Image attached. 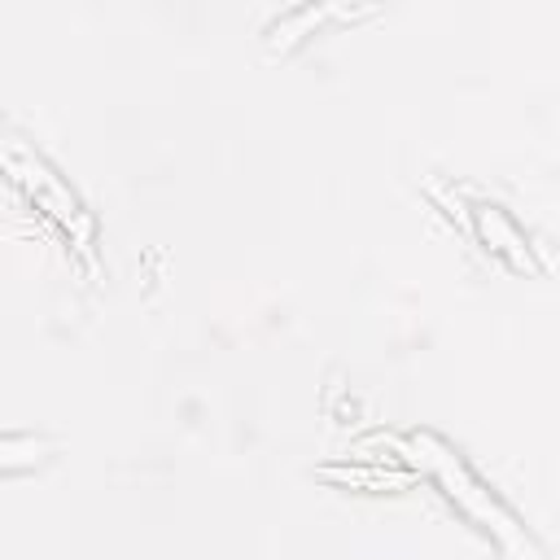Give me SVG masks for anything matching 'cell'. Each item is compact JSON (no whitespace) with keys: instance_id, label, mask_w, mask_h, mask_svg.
I'll use <instances>...</instances> for the list:
<instances>
[{"instance_id":"cell-4","label":"cell","mask_w":560,"mask_h":560,"mask_svg":"<svg viewBox=\"0 0 560 560\" xmlns=\"http://www.w3.org/2000/svg\"><path fill=\"white\" fill-rule=\"evenodd\" d=\"M52 455V442L39 433H0V472H26Z\"/></svg>"},{"instance_id":"cell-2","label":"cell","mask_w":560,"mask_h":560,"mask_svg":"<svg viewBox=\"0 0 560 560\" xmlns=\"http://www.w3.org/2000/svg\"><path fill=\"white\" fill-rule=\"evenodd\" d=\"M0 171L48 214L57 219L66 232H74L83 245L92 241V214L83 206V197L70 188V179L61 175V166L9 118L0 114Z\"/></svg>"},{"instance_id":"cell-1","label":"cell","mask_w":560,"mask_h":560,"mask_svg":"<svg viewBox=\"0 0 560 560\" xmlns=\"http://www.w3.org/2000/svg\"><path fill=\"white\" fill-rule=\"evenodd\" d=\"M416 451L424 455V464H429V472L438 477V486H442V494L472 521V525H481L512 560H538V547L529 542V534H525V525L503 508V499L494 494V490H486V481L442 442V438H433V433H420L416 438Z\"/></svg>"},{"instance_id":"cell-3","label":"cell","mask_w":560,"mask_h":560,"mask_svg":"<svg viewBox=\"0 0 560 560\" xmlns=\"http://www.w3.org/2000/svg\"><path fill=\"white\" fill-rule=\"evenodd\" d=\"M472 228H477V236L486 241V249H499V254H508L516 267H525L529 245H525V236L516 232V223H512V219H508L499 206L477 201V206H472Z\"/></svg>"}]
</instances>
